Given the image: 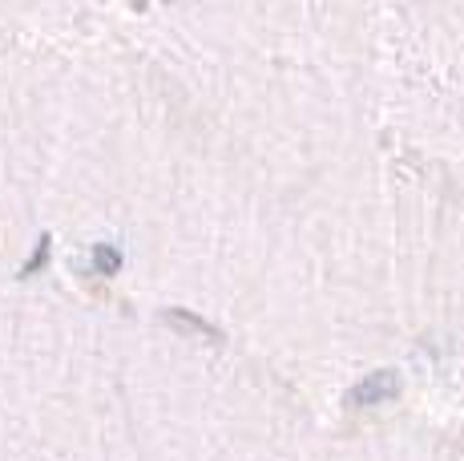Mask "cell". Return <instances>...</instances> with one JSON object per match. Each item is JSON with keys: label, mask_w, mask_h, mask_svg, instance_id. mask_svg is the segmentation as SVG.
Here are the masks:
<instances>
[{"label": "cell", "mask_w": 464, "mask_h": 461, "mask_svg": "<svg viewBox=\"0 0 464 461\" xmlns=\"http://www.w3.org/2000/svg\"><path fill=\"white\" fill-rule=\"evenodd\" d=\"M118 268H121V251H118V247L97 243L93 247V271H97V276H118Z\"/></svg>", "instance_id": "2"}, {"label": "cell", "mask_w": 464, "mask_h": 461, "mask_svg": "<svg viewBox=\"0 0 464 461\" xmlns=\"http://www.w3.org/2000/svg\"><path fill=\"white\" fill-rule=\"evenodd\" d=\"M166 320H174V324H182V328H190V332H202V336H218L207 320H198L194 312H182V308H169L166 312Z\"/></svg>", "instance_id": "4"}, {"label": "cell", "mask_w": 464, "mask_h": 461, "mask_svg": "<svg viewBox=\"0 0 464 461\" xmlns=\"http://www.w3.org/2000/svg\"><path fill=\"white\" fill-rule=\"evenodd\" d=\"M396 388H400V372L380 368V372H372V377H363L360 385L347 393V405L363 409V405H376V401H383V397H396Z\"/></svg>", "instance_id": "1"}, {"label": "cell", "mask_w": 464, "mask_h": 461, "mask_svg": "<svg viewBox=\"0 0 464 461\" xmlns=\"http://www.w3.org/2000/svg\"><path fill=\"white\" fill-rule=\"evenodd\" d=\"M49 251H53V235L49 230H44V235L37 239V247H33V255H29V263H24L21 271H16V276L21 280H29V276H37V271L44 268V263H49Z\"/></svg>", "instance_id": "3"}]
</instances>
